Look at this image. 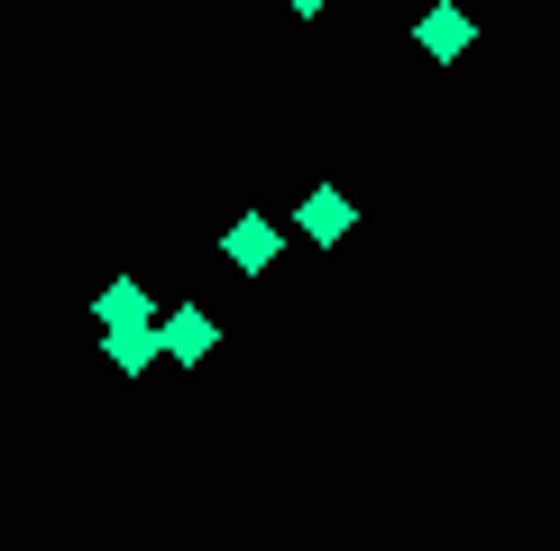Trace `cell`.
I'll return each mask as SVG.
<instances>
[{"label":"cell","instance_id":"6da1fadb","mask_svg":"<svg viewBox=\"0 0 560 551\" xmlns=\"http://www.w3.org/2000/svg\"><path fill=\"white\" fill-rule=\"evenodd\" d=\"M276 248H285V230H276L267 212H240V221H230V239H221V258L240 267V276H267Z\"/></svg>","mask_w":560,"mask_h":551},{"label":"cell","instance_id":"7a4b0ae2","mask_svg":"<svg viewBox=\"0 0 560 551\" xmlns=\"http://www.w3.org/2000/svg\"><path fill=\"white\" fill-rule=\"evenodd\" d=\"M413 37H423L432 65H459V56H469V10H459V0H432V10L413 19Z\"/></svg>","mask_w":560,"mask_h":551},{"label":"cell","instance_id":"3957f363","mask_svg":"<svg viewBox=\"0 0 560 551\" xmlns=\"http://www.w3.org/2000/svg\"><path fill=\"white\" fill-rule=\"evenodd\" d=\"M212 350H221V321L202 313V304H175V313H166V359H184V367H202Z\"/></svg>","mask_w":560,"mask_h":551},{"label":"cell","instance_id":"277c9868","mask_svg":"<svg viewBox=\"0 0 560 551\" xmlns=\"http://www.w3.org/2000/svg\"><path fill=\"white\" fill-rule=\"evenodd\" d=\"M110 321V331H148V313H156V294L138 285V276H120V285H102V304H92Z\"/></svg>","mask_w":560,"mask_h":551},{"label":"cell","instance_id":"5b68a950","mask_svg":"<svg viewBox=\"0 0 560 551\" xmlns=\"http://www.w3.org/2000/svg\"><path fill=\"white\" fill-rule=\"evenodd\" d=\"M294 230H303V239H322V248H331L340 230H349V202L331 194V184H322V194H303V212H294Z\"/></svg>","mask_w":560,"mask_h":551},{"label":"cell","instance_id":"8992f818","mask_svg":"<svg viewBox=\"0 0 560 551\" xmlns=\"http://www.w3.org/2000/svg\"><path fill=\"white\" fill-rule=\"evenodd\" d=\"M102 359L138 377V367H156V359H166V331H102Z\"/></svg>","mask_w":560,"mask_h":551},{"label":"cell","instance_id":"52a82bcc","mask_svg":"<svg viewBox=\"0 0 560 551\" xmlns=\"http://www.w3.org/2000/svg\"><path fill=\"white\" fill-rule=\"evenodd\" d=\"M285 10H294V19H313V10H331V0H285Z\"/></svg>","mask_w":560,"mask_h":551}]
</instances>
